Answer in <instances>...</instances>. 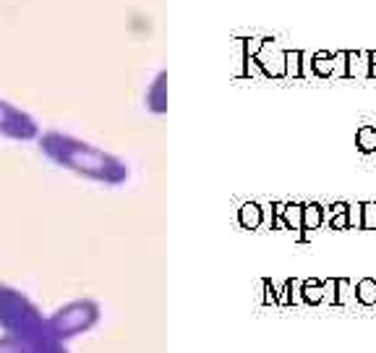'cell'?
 Masks as SVG:
<instances>
[{
    "mask_svg": "<svg viewBox=\"0 0 376 353\" xmlns=\"http://www.w3.org/2000/svg\"><path fill=\"white\" fill-rule=\"evenodd\" d=\"M37 144L53 165H58L73 176L86 178L92 183L115 188L123 186L131 178V168L126 160H120L118 154L107 152L92 141L79 139L73 134H63L58 129L42 131Z\"/></svg>",
    "mask_w": 376,
    "mask_h": 353,
    "instance_id": "cell-1",
    "label": "cell"
},
{
    "mask_svg": "<svg viewBox=\"0 0 376 353\" xmlns=\"http://www.w3.org/2000/svg\"><path fill=\"white\" fill-rule=\"evenodd\" d=\"M0 332L35 345L47 335V314L19 291L16 285L0 282Z\"/></svg>",
    "mask_w": 376,
    "mask_h": 353,
    "instance_id": "cell-2",
    "label": "cell"
},
{
    "mask_svg": "<svg viewBox=\"0 0 376 353\" xmlns=\"http://www.w3.org/2000/svg\"><path fill=\"white\" fill-rule=\"evenodd\" d=\"M102 306L94 298H73L68 304L58 306L53 314H47V335L60 343H70L84 332L100 325Z\"/></svg>",
    "mask_w": 376,
    "mask_h": 353,
    "instance_id": "cell-3",
    "label": "cell"
},
{
    "mask_svg": "<svg viewBox=\"0 0 376 353\" xmlns=\"http://www.w3.org/2000/svg\"><path fill=\"white\" fill-rule=\"evenodd\" d=\"M42 134V126L37 123L32 113L21 110L8 100L0 97V136L11 141H37Z\"/></svg>",
    "mask_w": 376,
    "mask_h": 353,
    "instance_id": "cell-4",
    "label": "cell"
},
{
    "mask_svg": "<svg viewBox=\"0 0 376 353\" xmlns=\"http://www.w3.org/2000/svg\"><path fill=\"white\" fill-rule=\"evenodd\" d=\"M144 105L154 116H164L167 113V71H157L152 84L147 87L144 94Z\"/></svg>",
    "mask_w": 376,
    "mask_h": 353,
    "instance_id": "cell-5",
    "label": "cell"
},
{
    "mask_svg": "<svg viewBox=\"0 0 376 353\" xmlns=\"http://www.w3.org/2000/svg\"><path fill=\"white\" fill-rule=\"evenodd\" d=\"M345 76L348 79H368V50H348L345 53Z\"/></svg>",
    "mask_w": 376,
    "mask_h": 353,
    "instance_id": "cell-6",
    "label": "cell"
},
{
    "mask_svg": "<svg viewBox=\"0 0 376 353\" xmlns=\"http://www.w3.org/2000/svg\"><path fill=\"white\" fill-rule=\"evenodd\" d=\"M355 147L364 154L376 152V129L374 126H361L355 131Z\"/></svg>",
    "mask_w": 376,
    "mask_h": 353,
    "instance_id": "cell-7",
    "label": "cell"
},
{
    "mask_svg": "<svg viewBox=\"0 0 376 353\" xmlns=\"http://www.w3.org/2000/svg\"><path fill=\"white\" fill-rule=\"evenodd\" d=\"M355 298L364 306H376V280L374 278H364L355 285Z\"/></svg>",
    "mask_w": 376,
    "mask_h": 353,
    "instance_id": "cell-8",
    "label": "cell"
},
{
    "mask_svg": "<svg viewBox=\"0 0 376 353\" xmlns=\"http://www.w3.org/2000/svg\"><path fill=\"white\" fill-rule=\"evenodd\" d=\"M29 353H68V343H60L55 338L45 335L42 341H37L35 345H29Z\"/></svg>",
    "mask_w": 376,
    "mask_h": 353,
    "instance_id": "cell-9",
    "label": "cell"
},
{
    "mask_svg": "<svg viewBox=\"0 0 376 353\" xmlns=\"http://www.w3.org/2000/svg\"><path fill=\"white\" fill-rule=\"evenodd\" d=\"M361 230H376V201H361Z\"/></svg>",
    "mask_w": 376,
    "mask_h": 353,
    "instance_id": "cell-10",
    "label": "cell"
},
{
    "mask_svg": "<svg viewBox=\"0 0 376 353\" xmlns=\"http://www.w3.org/2000/svg\"><path fill=\"white\" fill-rule=\"evenodd\" d=\"M0 353H29V343L11 335H0Z\"/></svg>",
    "mask_w": 376,
    "mask_h": 353,
    "instance_id": "cell-11",
    "label": "cell"
},
{
    "mask_svg": "<svg viewBox=\"0 0 376 353\" xmlns=\"http://www.w3.org/2000/svg\"><path fill=\"white\" fill-rule=\"evenodd\" d=\"M317 73L319 76H329V73H335V55H329V53H319L317 55Z\"/></svg>",
    "mask_w": 376,
    "mask_h": 353,
    "instance_id": "cell-12",
    "label": "cell"
},
{
    "mask_svg": "<svg viewBox=\"0 0 376 353\" xmlns=\"http://www.w3.org/2000/svg\"><path fill=\"white\" fill-rule=\"evenodd\" d=\"M348 228H355V230H361V201H355V204H348Z\"/></svg>",
    "mask_w": 376,
    "mask_h": 353,
    "instance_id": "cell-13",
    "label": "cell"
},
{
    "mask_svg": "<svg viewBox=\"0 0 376 353\" xmlns=\"http://www.w3.org/2000/svg\"><path fill=\"white\" fill-rule=\"evenodd\" d=\"M319 223H321V210H319V207H308V210H306V225H308V228H317Z\"/></svg>",
    "mask_w": 376,
    "mask_h": 353,
    "instance_id": "cell-14",
    "label": "cell"
},
{
    "mask_svg": "<svg viewBox=\"0 0 376 353\" xmlns=\"http://www.w3.org/2000/svg\"><path fill=\"white\" fill-rule=\"evenodd\" d=\"M335 228H337V230L348 228V207L342 212H335V215H332V230H335Z\"/></svg>",
    "mask_w": 376,
    "mask_h": 353,
    "instance_id": "cell-15",
    "label": "cell"
},
{
    "mask_svg": "<svg viewBox=\"0 0 376 353\" xmlns=\"http://www.w3.org/2000/svg\"><path fill=\"white\" fill-rule=\"evenodd\" d=\"M368 79H376V50H368Z\"/></svg>",
    "mask_w": 376,
    "mask_h": 353,
    "instance_id": "cell-16",
    "label": "cell"
},
{
    "mask_svg": "<svg viewBox=\"0 0 376 353\" xmlns=\"http://www.w3.org/2000/svg\"><path fill=\"white\" fill-rule=\"evenodd\" d=\"M298 60H301V53H290V55H288V63H290V71H293V73H298Z\"/></svg>",
    "mask_w": 376,
    "mask_h": 353,
    "instance_id": "cell-17",
    "label": "cell"
}]
</instances>
